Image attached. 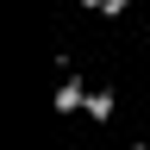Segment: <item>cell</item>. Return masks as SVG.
I'll return each mask as SVG.
<instances>
[{"label": "cell", "instance_id": "6da1fadb", "mask_svg": "<svg viewBox=\"0 0 150 150\" xmlns=\"http://www.w3.org/2000/svg\"><path fill=\"white\" fill-rule=\"evenodd\" d=\"M81 100H88V75L81 69H63V81H56V94H50V112L56 119H75Z\"/></svg>", "mask_w": 150, "mask_h": 150}, {"label": "cell", "instance_id": "7a4b0ae2", "mask_svg": "<svg viewBox=\"0 0 150 150\" xmlns=\"http://www.w3.org/2000/svg\"><path fill=\"white\" fill-rule=\"evenodd\" d=\"M112 112H119V88H112V81H88L81 119H94V125H112Z\"/></svg>", "mask_w": 150, "mask_h": 150}, {"label": "cell", "instance_id": "3957f363", "mask_svg": "<svg viewBox=\"0 0 150 150\" xmlns=\"http://www.w3.org/2000/svg\"><path fill=\"white\" fill-rule=\"evenodd\" d=\"M131 13V0H106V6H100V19H125Z\"/></svg>", "mask_w": 150, "mask_h": 150}, {"label": "cell", "instance_id": "277c9868", "mask_svg": "<svg viewBox=\"0 0 150 150\" xmlns=\"http://www.w3.org/2000/svg\"><path fill=\"white\" fill-rule=\"evenodd\" d=\"M75 6H81V13H94V19H100V6H106V0H75Z\"/></svg>", "mask_w": 150, "mask_h": 150}]
</instances>
